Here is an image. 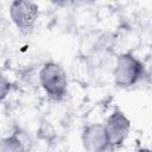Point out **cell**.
Segmentation results:
<instances>
[{
    "mask_svg": "<svg viewBox=\"0 0 152 152\" xmlns=\"http://www.w3.org/2000/svg\"><path fill=\"white\" fill-rule=\"evenodd\" d=\"M40 87L52 101H62L68 94V76L64 68L53 61L45 62L38 74Z\"/></svg>",
    "mask_w": 152,
    "mask_h": 152,
    "instance_id": "6da1fadb",
    "label": "cell"
},
{
    "mask_svg": "<svg viewBox=\"0 0 152 152\" xmlns=\"http://www.w3.org/2000/svg\"><path fill=\"white\" fill-rule=\"evenodd\" d=\"M146 76V66L134 53L127 51L116 57L113 78L120 88H131L142 81Z\"/></svg>",
    "mask_w": 152,
    "mask_h": 152,
    "instance_id": "7a4b0ae2",
    "label": "cell"
},
{
    "mask_svg": "<svg viewBox=\"0 0 152 152\" xmlns=\"http://www.w3.org/2000/svg\"><path fill=\"white\" fill-rule=\"evenodd\" d=\"M39 15V6L30 0H15L10 5V17L23 34L33 31Z\"/></svg>",
    "mask_w": 152,
    "mask_h": 152,
    "instance_id": "3957f363",
    "label": "cell"
},
{
    "mask_svg": "<svg viewBox=\"0 0 152 152\" xmlns=\"http://www.w3.org/2000/svg\"><path fill=\"white\" fill-rule=\"evenodd\" d=\"M109 144L113 148H118L125 144L131 132V120L119 108H115L103 122Z\"/></svg>",
    "mask_w": 152,
    "mask_h": 152,
    "instance_id": "277c9868",
    "label": "cell"
},
{
    "mask_svg": "<svg viewBox=\"0 0 152 152\" xmlns=\"http://www.w3.org/2000/svg\"><path fill=\"white\" fill-rule=\"evenodd\" d=\"M81 141L87 152H109L112 150L103 124L100 122L86 125L82 128Z\"/></svg>",
    "mask_w": 152,
    "mask_h": 152,
    "instance_id": "5b68a950",
    "label": "cell"
},
{
    "mask_svg": "<svg viewBox=\"0 0 152 152\" xmlns=\"http://www.w3.org/2000/svg\"><path fill=\"white\" fill-rule=\"evenodd\" d=\"M0 152H27L25 144L17 133L0 139Z\"/></svg>",
    "mask_w": 152,
    "mask_h": 152,
    "instance_id": "8992f818",
    "label": "cell"
},
{
    "mask_svg": "<svg viewBox=\"0 0 152 152\" xmlns=\"http://www.w3.org/2000/svg\"><path fill=\"white\" fill-rule=\"evenodd\" d=\"M12 83L11 81L2 74H0V102H2L11 93Z\"/></svg>",
    "mask_w": 152,
    "mask_h": 152,
    "instance_id": "52a82bcc",
    "label": "cell"
},
{
    "mask_svg": "<svg viewBox=\"0 0 152 152\" xmlns=\"http://www.w3.org/2000/svg\"><path fill=\"white\" fill-rule=\"evenodd\" d=\"M137 152H151V150H150V148H147V147H140Z\"/></svg>",
    "mask_w": 152,
    "mask_h": 152,
    "instance_id": "ba28073f",
    "label": "cell"
}]
</instances>
